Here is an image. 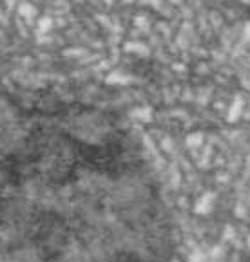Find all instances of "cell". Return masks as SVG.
Instances as JSON below:
<instances>
[{"label": "cell", "mask_w": 250, "mask_h": 262, "mask_svg": "<svg viewBox=\"0 0 250 262\" xmlns=\"http://www.w3.org/2000/svg\"><path fill=\"white\" fill-rule=\"evenodd\" d=\"M0 262H180L161 175L122 116L0 98Z\"/></svg>", "instance_id": "1"}]
</instances>
